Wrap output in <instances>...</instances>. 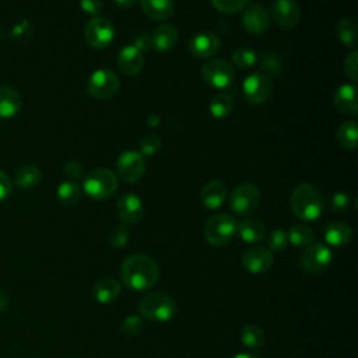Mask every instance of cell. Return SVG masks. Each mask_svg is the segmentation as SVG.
Instances as JSON below:
<instances>
[{
  "label": "cell",
  "mask_w": 358,
  "mask_h": 358,
  "mask_svg": "<svg viewBox=\"0 0 358 358\" xmlns=\"http://www.w3.org/2000/svg\"><path fill=\"white\" fill-rule=\"evenodd\" d=\"M336 32H337V36H338V39L343 45L350 46V48H354L357 45L358 32H357V25L352 20L345 18V17L338 20L337 27H336Z\"/></svg>",
  "instance_id": "31"
},
{
  "label": "cell",
  "mask_w": 358,
  "mask_h": 358,
  "mask_svg": "<svg viewBox=\"0 0 358 358\" xmlns=\"http://www.w3.org/2000/svg\"><path fill=\"white\" fill-rule=\"evenodd\" d=\"M243 28L253 35L263 34L270 27V17L267 10L262 4H252L245 8L242 14Z\"/></svg>",
  "instance_id": "16"
},
{
  "label": "cell",
  "mask_w": 358,
  "mask_h": 358,
  "mask_svg": "<svg viewBox=\"0 0 358 358\" xmlns=\"http://www.w3.org/2000/svg\"><path fill=\"white\" fill-rule=\"evenodd\" d=\"M141 10L152 20L164 21L172 17L175 4L173 0H138Z\"/></svg>",
  "instance_id": "25"
},
{
  "label": "cell",
  "mask_w": 358,
  "mask_h": 358,
  "mask_svg": "<svg viewBox=\"0 0 358 358\" xmlns=\"http://www.w3.org/2000/svg\"><path fill=\"white\" fill-rule=\"evenodd\" d=\"M260 203V190L256 185L245 182L238 185L229 197V206L232 211L242 217H249L256 211Z\"/></svg>",
  "instance_id": "6"
},
{
  "label": "cell",
  "mask_w": 358,
  "mask_h": 358,
  "mask_svg": "<svg viewBox=\"0 0 358 358\" xmlns=\"http://www.w3.org/2000/svg\"><path fill=\"white\" fill-rule=\"evenodd\" d=\"M200 199H201V203L207 208H210V210L220 208L227 199V187H225L224 182H221L218 179L208 180L201 187Z\"/></svg>",
  "instance_id": "20"
},
{
  "label": "cell",
  "mask_w": 358,
  "mask_h": 358,
  "mask_svg": "<svg viewBox=\"0 0 358 358\" xmlns=\"http://www.w3.org/2000/svg\"><path fill=\"white\" fill-rule=\"evenodd\" d=\"M80 7L90 15H96L102 10V0H80Z\"/></svg>",
  "instance_id": "46"
},
{
  "label": "cell",
  "mask_w": 358,
  "mask_h": 358,
  "mask_svg": "<svg viewBox=\"0 0 358 358\" xmlns=\"http://www.w3.org/2000/svg\"><path fill=\"white\" fill-rule=\"evenodd\" d=\"M120 85V80L109 69H98L95 70L87 83L88 94L95 99H109L112 98Z\"/></svg>",
  "instance_id": "7"
},
{
  "label": "cell",
  "mask_w": 358,
  "mask_h": 358,
  "mask_svg": "<svg viewBox=\"0 0 358 358\" xmlns=\"http://www.w3.org/2000/svg\"><path fill=\"white\" fill-rule=\"evenodd\" d=\"M161 148V138L155 133L144 136L140 141V151L143 155H154Z\"/></svg>",
  "instance_id": "37"
},
{
  "label": "cell",
  "mask_w": 358,
  "mask_h": 358,
  "mask_svg": "<svg viewBox=\"0 0 358 358\" xmlns=\"http://www.w3.org/2000/svg\"><path fill=\"white\" fill-rule=\"evenodd\" d=\"M257 60V55L255 50L249 49V48H239L232 53V62L236 67L245 70L249 69L252 66L256 64Z\"/></svg>",
  "instance_id": "35"
},
{
  "label": "cell",
  "mask_w": 358,
  "mask_h": 358,
  "mask_svg": "<svg viewBox=\"0 0 358 358\" xmlns=\"http://www.w3.org/2000/svg\"><path fill=\"white\" fill-rule=\"evenodd\" d=\"M271 17L284 29L294 28L301 20V8L294 0H275L271 6Z\"/></svg>",
  "instance_id": "14"
},
{
  "label": "cell",
  "mask_w": 358,
  "mask_h": 358,
  "mask_svg": "<svg viewBox=\"0 0 358 358\" xmlns=\"http://www.w3.org/2000/svg\"><path fill=\"white\" fill-rule=\"evenodd\" d=\"M344 71L345 76L351 80V83H357L358 80V53L357 50H351L344 62Z\"/></svg>",
  "instance_id": "42"
},
{
  "label": "cell",
  "mask_w": 358,
  "mask_h": 358,
  "mask_svg": "<svg viewBox=\"0 0 358 358\" xmlns=\"http://www.w3.org/2000/svg\"><path fill=\"white\" fill-rule=\"evenodd\" d=\"M242 266L246 271L253 274L266 273L273 266V255L264 246H252L243 252Z\"/></svg>",
  "instance_id": "13"
},
{
  "label": "cell",
  "mask_w": 358,
  "mask_h": 358,
  "mask_svg": "<svg viewBox=\"0 0 358 358\" xmlns=\"http://www.w3.org/2000/svg\"><path fill=\"white\" fill-rule=\"evenodd\" d=\"M116 213L124 225L137 224L144 214V206L137 194L126 193L117 200Z\"/></svg>",
  "instance_id": "15"
},
{
  "label": "cell",
  "mask_w": 358,
  "mask_h": 358,
  "mask_svg": "<svg viewBox=\"0 0 358 358\" xmlns=\"http://www.w3.org/2000/svg\"><path fill=\"white\" fill-rule=\"evenodd\" d=\"M267 245H268V250L270 252H281L287 248L288 245V236H287V232L281 228L278 229H274L270 236H268V241H267Z\"/></svg>",
  "instance_id": "36"
},
{
  "label": "cell",
  "mask_w": 358,
  "mask_h": 358,
  "mask_svg": "<svg viewBox=\"0 0 358 358\" xmlns=\"http://www.w3.org/2000/svg\"><path fill=\"white\" fill-rule=\"evenodd\" d=\"M289 207L294 215L302 221H315L323 213V197L320 192L309 183L298 185L289 196Z\"/></svg>",
  "instance_id": "2"
},
{
  "label": "cell",
  "mask_w": 358,
  "mask_h": 358,
  "mask_svg": "<svg viewBox=\"0 0 358 358\" xmlns=\"http://www.w3.org/2000/svg\"><path fill=\"white\" fill-rule=\"evenodd\" d=\"M120 294V284L112 278H102L94 285V296L99 303H110Z\"/></svg>",
  "instance_id": "26"
},
{
  "label": "cell",
  "mask_w": 358,
  "mask_h": 358,
  "mask_svg": "<svg viewBox=\"0 0 358 358\" xmlns=\"http://www.w3.org/2000/svg\"><path fill=\"white\" fill-rule=\"evenodd\" d=\"M337 141L347 150H354L358 145V124L352 120H347L337 129Z\"/></svg>",
  "instance_id": "29"
},
{
  "label": "cell",
  "mask_w": 358,
  "mask_h": 358,
  "mask_svg": "<svg viewBox=\"0 0 358 358\" xmlns=\"http://www.w3.org/2000/svg\"><path fill=\"white\" fill-rule=\"evenodd\" d=\"M138 309L145 319L158 323L173 319L178 312L175 299L171 295L158 291L145 294V296L140 301Z\"/></svg>",
  "instance_id": "3"
},
{
  "label": "cell",
  "mask_w": 358,
  "mask_h": 358,
  "mask_svg": "<svg viewBox=\"0 0 358 358\" xmlns=\"http://www.w3.org/2000/svg\"><path fill=\"white\" fill-rule=\"evenodd\" d=\"M287 236H288V242H291L294 246L306 248L310 243H313L315 232L312 228H309L305 224H295L288 229Z\"/></svg>",
  "instance_id": "28"
},
{
  "label": "cell",
  "mask_w": 358,
  "mask_h": 358,
  "mask_svg": "<svg viewBox=\"0 0 358 358\" xmlns=\"http://www.w3.org/2000/svg\"><path fill=\"white\" fill-rule=\"evenodd\" d=\"M238 222L234 217L225 213L214 214L210 217L204 225V236L207 242L213 246H225L236 235Z\"/></svg>",
  "instance_id": "5"
},
{
  "label": "cell",
  "mask_w": 358,
  "mask_h": 358,
  "mask_svg": "<svg viewBox=\"0 0 358 358\" xmlns=\"http://www.w3.org/2000/svg\"><path fill=\"white\" fill-rule=\"evenodd\" d=\"M236 232L239 234L242 241L248 243H256L264 238L266 228L260 220L255 217H246L238 224Z\"/></svg>",
  "instance_id": "24"
},
{
  "label": "cell",
  "mask_w": 358,
  "mask_h": 358,
  "mask_svg": "<svg viewBox=\"0 0 358 358\" xmlns=\"http://www.w3.org/2000/svg\"><path fill=\"white\" fill-rule=\"evenodd\" d=\"M116 63L123 74L136 76L144 66V56L143 52L138 50L134 45H127L119 52Z\"/></svg>",
  "instance_id": "18"
},
{
  "label": "cell",
  "mask_w": 358,
  "mask_h": 358,
  "mask_svg": "<svg viewBox=\"0 0 358 358\" xmlns=\"http://www.w3.org/2000/svg\"><path fill=\"white\" fill-rule=\"evenodd\" d=\"M150 36L152 49H157L158 52H168L178 41V29L173 24H162Z\"/></svg>",
  "instance_id": "22"
},
{
  "label": "cell",
  "mask_w": 358,
  "mask_h": 358,
  "mask_svg": "<svg viewBox=\"0 0 358 358\" xmlns=\"http://www.w3.org/2000/svg\"><path fill=\"white\" fill-rule=\"evenodd\" d=\"M234 109L232 98L228 94H217L210 101V113L215 119H227Z\"/></svg>",
  "instance_id": "32"
},
{
  "label": "cell",
  "mask_w": 358,
  "mask_h": 358,
  "mask_svg": "<svg viewBox=\"0 0 358 358\" xmlns=\"http://www.w3.org/2000/svg\"><path fill=\"white\" fill-rule=\"evenodd\" d=\"M350 196L343 192H336L329 199V208L333 213H344L350 208Z\"/></svg>",
  "instance_id": "41"
},
{
  "label": "cell",
  "mask_w": 358,
  "mask_h": 358,
  "mask_svg": "<svg viewBox=\"0 0 358 358\" xmlns=\"http://www.w3.org/2000/svg\"><path fill=\"white\" fill-rule=\"evenodd\" d=\"M133 45L138 49V50H150L152 46H151V36L145 32H141L138 34L136 38H134V42Z\"/></svg>",
  "instance_id": "47"
},
{
  "label": "cell",
  "mask_w": 358,
  "mask_h": 358,
  "mask_svg": "<svg viewBox=\"0 0 358 358\" xmlns=\"http://www.w3.org/2000/svg\"><path fill=\"white\" fill-rule=\"evenodd\" d=\"M221 46L220 38L214 32H199L193 35L187 43L189 52L200 59L211 57Z\"/></svg>",
  "instance_id": "17"
},
{
  "label": "cell",
  "mask_w": 358,
  "mask_h": 358,
  "mask_svg": "<svg viewBox=\"0 0 358 358\" xmlns=\"http://www.w3.org/2000/svg\"><path fill=\"white\" fill-rule=\"evenodd\" d=\"M232 358H259V357L252 354V352H238Z\"/></svg>",
  "instance_id": "49"
},
{
  "label": "cell",
  "mask_w": 358,
  "mask_h": 358,
  "mask_svg": "<svg viewBox=\"0 0 358 358\" xmlns=\"http://www.w3.org/2000/svg\"><path fill=\"white\" fill-rule=\"evenodd\" d=\"M211 3L218 11L232 14L245 8L249 0H211Z\"/></svg>",
  "instance_id": "40"
},
{
  "label": "cell",
  "mask_w": 358,
  "mask_h": 358,
  "mask_svg": "<svg viewBox=\"0 0 358 358\" xmlns=\"http://www.w3.org/2000/svg\"><path fill=\"white\" fill-rule=\"evenodd\" d=\"M262 66L266 71H270L274 74H278L282 70V62L274 53H264V56L262 57Z\"/></svg>",
  "instance_id": "43"
},
{
  "label": "cell",
  "mask_w": 358,
  "mask_h": 358,
  "mask_svg": "<svg viewBox=\"0 0 358 358\" xmlns=\"http://www.w3.org/2000/svg\"><path fill=\"white\" fill-rule=\"evenodd\" d=\"M57 200L64 206H73L76 204L81 197L80 186L73 180H64L57 186L56 190Z\"/></svg>",
  "instance_id": "33"
},
{
  "label": "cell",
  "mask_w": 358,
  "mask_h": 358,
  "mask_svg": "<svg viewBox=\"0 0 358 358\" xmlns=\"http://www.w3.org/2000/svg\"><path fill=\"white\" fill-rule=\"evenodd\" d=\"M84 36L87 43L94 49L108 48L115 36L113 24L103 17L91 18L84 29Z\"/></svg>",
  "instance_id": "9"
},
{
  "label": "cell",
  "mask_w": 358,
  "mask_h": 358,
  "mask_svg": "<svg viewBox=\"0 0 358 358\" xmlns=\"http://www.w3.org/2000/svg\"><path fill=\"white\" fill-rule=\"evenodd\" d=\"M35 34L34 25L28 20H22L15 24L10 31V39L17 43H28Z\"/></svg>",
  "instance_id": "34"
},
{
  "label": "cell",
  "mask_w": 358,
  "mask_h": 358,
  "mask_svg": "<svg viewBox=\"0 0 358 358\" xmlns=\"http://www.w3.org/2000/svg\"><path fill=\"white\" fill-rule=\"evenodd\" d=\"M201 76L208 85L218 90L228 88L235 80L232 64L222 59H213L206 62L201 66Z\"/></svg>",
  "instance_id": "8"
},
{
  "label": "cell",
  "mask_w": 358,
  "mask_h": 358,
  "mask_svg": "<svg viewBox=\"0 0 358 358\" xmlns=\"http://www.w3.org/2000/svg\"><path fill=\"white\" fill-rule=\"evenodd\" d=\"M331 262L333 252L326 243L322 242L310 243L301 256V266L309 273H322L331 264Z\"/></svg>",
  "instance_id": "10"
},
{
  "label": "cell",
  "mask_w": 358,
  "mask_h": 358,
  "mask_svg": "<svg viewBox=\"0 0 358 358\" xmlns=\"http://www.w3.org/2000/svg\"><path fill=\"white\" fill-rule=\"evenodd\" d=\"M143 329V320L138 315H129L122 322V333L127 337H136Z\"/></svg>",
  "instance_id": "39"
},
{
  "label": "cell",
  "mask_w": 358,
  "mask_h": 358,
  "mask_svg": "<svg viewBox=\"0 0 358 358\" xmlns=\"http://www.w3.org/2000/svg\"><path fill=\"white\" fill-rule=\"evenodd\" d=\"M13 192V182L10 176L0 169V203L7 200Z\"/></svg>",
  "instance_id": "44"
},
{
  "label": "cell",
  "mask_w": 358,
  "mask_h": 358,
  "mask_svg": "<svg viewBox=\"0 0 358 358\" xmlns=\"http://www.w3.org/2000/svg\"><path fill=\"white\" fill-rule=\"evenodd\" d=\"M120 275L127 288L133 291H147L158 281L159 268L152 257L136 253L124 259Z\"/></svg>",
  "instance_id": "1"
},
{
  "label": "cell",
  "mask_w": 358,
  "mask_h": 358,
  "mask_svg": "<svg viewBox=\"0 0 358 358\" xmlns=\"http://www.w3.org/2000/svg\"><path fill=\"white\" fill-rule=\"evenodd\" d=\"M352 238V229L345 222H330L324 228V241L326 245H330L333 248H343L350 243Z\"/></svg>",
  "instance_id": "23"
},
{
  "label": "cell",
  "mask_w": 358,
  "mask_h": 358,
  "mask_svg": "<svg viewBox=\"0 0 358 358\" xmlns=\"http://www.w3.org/2000/svg\"><path fill=\"white\" fill-rule=\"evenodd\" d=\"M113 1H115V4H116V6H119V7L129 8V7L134 6V3H136L137 0H113Z\"/></svg>",
  "instance_id": "48"
},
{
  "label": "cell",
  "mask_w": 358,
  "mask_h": 358,
  "mask_svg": "<svg viewBox=\"0 0 358 358\" xmlns=\"http://www.w3.org/2000/svg\"><path fill=\"white\" fill-rule=\"evenodd\" d=\"M117 176L127 183L137 182L145 171V161L141 152L127 150L122 152L116 162Z\"/></svg>",
  "instance_id": "11"
},
{
  "label": "cell",
  "mask_w": 358,
  "mask_h": 358,
  "mask_svg": "<svg viewBox=\"0 0 358 358\" xmlns=\"http://www.w3.org/2000/svg\"><path fill=\"white\" fill-rule=\"evenodd\" d=\"M241 340L242 344L250 350H262L264 345V333L257 324L248 323L242 327Z\"/></svg>",
  "instance_id": "30"
},
{
  "label": "cell",
  "mask_w": 358,
  "mask_h": 358,
  "mask_svg": "<svg viewBox=\"0 0 358 358\" xmlns=\"http://www.w3.org/2000/svg\"><path fill=\"white\" fill-rule=\"evenodd\" d=\"M333 103L337 110L345 115H357L358 113V95L357 85L354 83L343 84L334 92Z\"/></svg>",
  "instance_id": "19"
},
{
  "label": "cell",
  "mask_w": 358,
  "mask_h": 358,
  "mask_svg": "<svg viewBox=\"0 0 358 358\" xmlns=\"http://www.w3.org/2000/svg\"><path fill=\"white\" fill-rule=\"evenodd\" d=\"M22 98L8 85H0V119H11L21 110Z\"/></svg>",
  "instance_id": "21"
},
{
  "label": "cell",
  "mask_w": 358,
  "mask_h": 358,
  "mask_svg": "<svg viewBox=\"0 0 358 358\" xmlns=\"http://www.w3.org/2000/svg\"><path fill=\"white\" fill-rule=\"evenodd\" d=\"M83 187L85 194L92 200H106L115 194L117 178L106 168H96L85 176Z\"/></svg>",
  "instance_id": "4"
},
{
  "label": "cell",
  "mask_w": 358,
  "mask_h": 358,
  "mask_svg": "<svg viewBox=\"0 0 358 358\" xmlns=\"http://www.w3.org/2000/svg\"><path fill=\"white\" fill-rule=\"evenodd\" d=\"M109 242L113 248L116 249H122L127 245L129 242V229L124 224H120V225H116L112 231H110V235H109Z\"/></svg>",
  "instance_id": "38"
},
{
  "label": "cell",
  "mask_w": 358,
  "mask_h": 358,
  "mask_svg": "<svg viewBox=\"0 0 358 358\" xmlns=\"http://www.w3.org/2000/svg\"><path fill=\"white\" fill-rule=\"evenodd\" d=\"M271 80L264 73L249 74L242 84L245 99L252 105L263 103L271 94Z\"/></svg>",
  "instance_id": "12"
},
{
  "label": "cell",
  "mask_w": 358,
  "mask_h": 358,
  "mask_svg": "<svg viewBox=\"0 0 358 358\" xmlns=\"http://www.w3.org/2000/svg\"><path fill=\"white\" fill-rule=\"evenodd\" d=\"M41 182V171L38 166L32 165V164H25L22 165L14 178V183L20 187V189H34L35 186H38Z\"/></svg>",
  "instance_id": "27"
},
{
  "label": "cell",
  "mask_w": 358,
  "mask_h": 358,
  "mask_svg": "<svg viewBox=\"0 0 358 358\" xmlns=\"http://www.w3.org/2000/svg\"><path fill=\"white\" fill-rule=\"evenodd\" d=\"M64 173L70 179H80L84 175V168L77 161H67L66 165H64Z\"/></svg>",
  "instance_id": "45"
}]
</instances>
